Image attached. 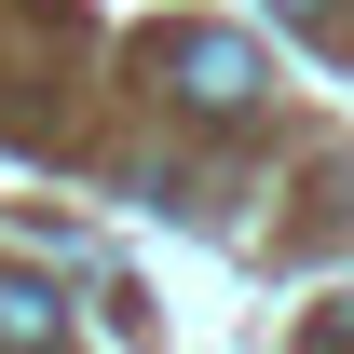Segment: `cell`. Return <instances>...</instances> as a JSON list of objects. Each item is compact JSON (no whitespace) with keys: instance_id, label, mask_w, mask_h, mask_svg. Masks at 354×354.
<instances>
[{"instance_id":"3957f363","label":"cell","mask_w":354,"mask_h":354,"mask_svg":"<svg viewBox=\"0 0 354 354\" xmlns=\"http://www.w3.org/2000/svg\"><path fill=\"white\" fill-rule=\"evenodd\" d=\"M272 14H286V28H341V0H272Z\"/></svg>"},{"instance_id":"7a4b0ae2","label":"cell","mask_w":354,"mask_h":354,"mask_svg":"<svg viewBox=\"0 0 354 354\" xmlns=\"http://www.w3.org/2000/svg\"><path fill=\"white\" fill-rule=\"evenodd\" d=\"M68 341V313H55L41 272H0V354H55Z\"/></svg>"},{"instance_id":"6da1fadb","label":"cell","mask_w":354,"mask_h":354,"mask_svg":"<svg viewBox=\"0 0 354 354\" xmlns=\"http://www.w3.org/2000/svg\"><path fill=\"white\" fill-rule=\"evenodd\" d=\"M164 82H177V109L232 123V109L259 95V41H232V28H177V41H164Z\"/></svg>"},{"instance_id":"277c9868","label":"cell","mask_w":354,"mask_h":354,"mask_svg":"<svg viewBox=\"0 0 354 354\" xmlns=\"http://www.w3.org/2000/svg\"><path fill=\"white\" fill-rule=\"evenodd\" d=\"M327 354H354V313H327Z\"/></svg>"}]
</instances>
